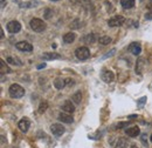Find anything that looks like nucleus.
Masks as SVG:
<instances>
[{
    "label": "nucleus",
    "instance_id": "obj_26",
    "mask_svg": "<svg viewBox=\"0 0 152 148\" xmlns=\"http://www.w3.org/2000/svg\"><path fill=\"white\" fill-rule=\"evenodd\" d=\"M20 7H22V8H31V7H33V6H35V5H38L37 2H19Z\"/></svg>",
    "mask_w": 152,
    "mask_h": 148
},
{
    "label": "nucleus",
    "instance_id": "obj_10",
    "mask_svg": "<svg viewBox=\"0 0 152 148\" xmlns=\"http://www.w3.org/2000/svg\"><path fill=\"white\" fill-rule=\"evenodd\" d=\"M62 111L64 112V113L72 114V113L75 112V106H74V104H73L70 100H67V101H64V104L62 105Z\"/></svg>",
    "mask_w": 152,
    "mask_h": 148
},
{
    "label": "nucleus",
    "instance_id": "obj_25",
    "mask_svg": "<svg viewBox=\"0 0 152 148\" xmlns=\"http://www.w3.org/2000/svg\"><path fill=\"white\" fill-rule=\"evenodd\" d=\"M47 108H48V102L47 101H42L41 104H40V107H39V113H45V112L47 111Z\"/></svg>",
    "mask_w": 152,
    "mask_h": 148
},
{
    "label": "nucleus",
    "instance_id": "obj_6",
    "mask_svg": "<svg viewBox=\"0 0 152 148\" xmlns=\"http://www.w3.org/2000/svg\"><path fill=\"white\" fill-rule=\"evenodd\" d=\"M64 127L61 125V124H53L52 126H50V132H52V134L53 135H55V136H61V135H63L64 134Z\"/></svg>",
    "mask_w": 152,
    "mask_h": 148
},
{
    "label": "nucleus",
    "instance_id": "obj_4",
    "mask_svg": "<svg viewBox=\"0 0 152 148\" xmlns=\"http://www.w3.org/2000/svg\"><path fill=\"white\" fill-rule=\"evenodd\" d=\"M124 22H125V18H124V17H122V16H116V17H113V18L109 19L108 25H109L110 27H118V26H122Z\"/></svg>",
    "mask_w": 152,
    "mask_h": 148
},
{
    "label": "nucleus",
    "instance_id": "obj_39",
    "mask_svg": "<svg viewBox=\"0 0 152 148\" xmlns=\"http://www.w3.org/2000/svg\"><path fill=\"white\" fill-rule=\"evenodd\" d=\"M151 141H152V135H151Z\"/></svg>",
    "mask_w": 152,
    "mask_h": 148
},
{
    "label": "nucleus",
    "instance_id": "obj_1",
    "mask_svg": "<svg viewBox=\"0 0 152 148\" xmlns=\"http://www.w3.org/2000/svg\"><path fill=\"white\" fill-rule=\"evenodd\" d=\"M29 26L34 31V32H38V33H41L46 30V24L43 22V20L38 18H33L29 22Z\"/></svg>",
    "mask_w": 152,
    "mask_h": 148
},
{
    "label": "nucleus",
    "instance_id": "obj_29",
    "mask_svg": "<svg viewBox=\"0 0 152 148\" xmlns=\"http://www.w3.org/2000/svg\"><path fill=\"white\" fill-rule=\"evenodd\" d=\"M50 14H53V11L49 10V8H47V10H46V13H45V18L50 19Z\"/></svg>",
    "mask_w": 152,
    "mask_h": 148
},
{
    "label": "nucleus",
    "instance_id": "obj_23",
    "mask_svg": "<svg viewBox=\"0 0 152 148\" xmlns=\"http://www.w3.org/2000/svg\"><path fill=\"white\" fill-rule=\"evenodd\" d=\"M110 42H111V38L108 37V36L99 38V44H102V45H109Z\"/></svg>",
    "mask_w": 152,
    "mask_h": 148
},
{
    "label": "nucleus",
    "instance_id": "obj_18",
    "mask_svg": "<svg viewBox=\"0 0 152 148\" xmlns=\"http://www.w3.org/2000/svg\"><path fill=\"white\" fill-rule=\"evenodd\" d=\"M42 58L46 60H55V59H61V56L57 53H43Z\"/></svg>",
    "mask_w": 152,
    "mask_h": 148
},
{
    "label": "nucleus",
    "instance_id": "obj_33",
    "mask_svg": "<svg viewBox=\"0 0 152 148\" xmlns=\"http://www.w3.org/2000/svg\"><path fill=\"white\" fill-rule=\"evenodd\" d=\"M145 19H148V20H151V19H152V11H151V12H148V13L145 14Z\"/></svg>",
    "mask_w": 152,
    "mask_h": 148
},
{
    "label": "nucleus",
    "instance_id": "obj_27",
    "mask_svg": "<svg viewBox=\"0 0 152 148\" xmlns=\"http://www.w3.org/2000/svg\"><path fill=\"white\" fill-rule=\"evenodd\" d=\"M8 72H10V68L7 67V65L5 64V61L1 60V74L8 73Z\"/></svg>",
    "mask_w": 152,
    "mask_h": 148
},
{
    "label": "nucleus",
    "instance_id": "obj_28",
    "mask_svg": "<svg viewBox=\"0 0 152 148\" xmlns=\"http://www.w3.org/2000/svg\"><path fill=\"white\" fill-rule=\"evenodd\" d=\"M64 80H66V85L69 86V87H70V86H74V84H75V81H74L73 79H69V78H68V79H64Z\"/></svg>",
    "mask_w": 152,
    "mask_h": 148
},
{
    "label": "nucleus",
    "instance_id": "obj_36",
    "mask_svg": "<svg viewBox=\"0 0 152 148\" xmlns=\"http://www.w3.org/2000/svg\"><path fill=\"white\" fill-rule=\"evenodd\" d=\"M0 1H1V8H4L5 5H6V1H5V0H0Z\"/></svg>",
    "mask_w": 152,
    "mask_h": 148
},
{
    "label": "nucleus",
    "instance_id": "obj_2",
    "mask_svg": "<svg viewBox=\"0 0 152 148\" xmlns=\"http://www.w3.org/2000/svg\"><path fill=\"white\" fill-rule=\"evenodd\" d=\"M10 95H11V98H13V99H19L21 96H23V94H25V90L18 85V84H13L11 87H10Z\"/></svg>",
    "mask_w": 152,
    "mask_h": 148
},
{
    "label": "nucleus",
    "instance_id": "obj_16",
    "mask_svg": "<svg viewBox=\"0 0 152 148\" xmlns=\"http://www.w3.org/2000/svg\"><path fill=\"white\" fill-rule=\"evenodd\" d=\"M115 148H128V140H125L124 138H121L117 140Z\"/></svg>",
    "mask_w": 152,
    "mask_h": 148
},
{
    "label": "nucleus",
    "instance_id": "obj_22",
    "mask_svg": "<svg viewBox=\"0 0 152 148\" xmlns=\"http://www.w3.org/2000/svg\"><path fill=\"white\" fill-rule=\"evenodd\" d=\"M95 41H96V36L94 33L88 34L87 37L84 38V42H86V44H94Z\"/></svg>",
    "mask_w": 152,
    "mask_h": 148
},
{
    "label": "nucleus",
    "instance_id": "obj_35",
    "mask_svg": "<svg viewBox=\"0 0 152 148\" xmlns=\"http://www.w3.org/2000/svg\"><path fill=\"white\" fill-rule=\"evenodd\" d=\"M45 67H46V64H40V65L38 66L39 70H41V68H45Z\"/></svg>",
    "mask_w": 152,
    "mask_h": 148
},
{
    "label": "nucleus",
    "instance_id": "obj_11",
    "mask_svg": "<svg viewBox=\"0 0 152 148\" xmlns=\"http://www.w3.org/2000/svg\"><path fill=\"white\" fill-rule=\"evenodd\" d=\"M58 120L62 121V122H64V124H72V122H74L73 116L70 114H68V113H64V112L58 115Z\"/></svg>",
    "mask_w": 152,
    "mask_h": 148
},
{
    "label": "nucleus",
    "instance_id": "obj_31",
    "mask_svg": "<svg viewBox=\"0 0 152 148\" xmlns=\"http://www.w3.org/2000/svg\"><path fill=\"white\" fill-rule=\"evenodd\" d=\"M144 101H146V96H143L142 99H139V100L137 101V102H138V106H139V107H142V106H143V104H144Z\"/></svg>",
    "mask_w": 152,
    "mask_h": 148
},
{
    "label": "nucleus",
    "instance_id": "obj_12",
    "mask_svg": "<svg viewBox=\"0 0 152 148\" xmlns=\"http://www.w3.org/2000/svg\"><path fill=\"white\" fill-rule=\"evenodd\" d=\"M125 134H126L128 136H130V138H136V136H138V135L140 134V130H139L137 126L130 127V128H126V130H125Z\"/></svg>",
    "mask_w": 152,
    "mask_h": 148
},
{
    "label": "nucleus",
    "instance_id": "obj_15",
    "mask_svg": "<svg viewBox=\"0 0 152 148\" xmlns=\"http://www.w3.org/2000/svg\"><path fill=\"white\" fill-rule=\"evenodd\" d=\"M121 5L123 8L125 10H129V8H132L134 6V0H122L121 1Z\"/></svg>",
    "mask_w": 152,
    "mask_h": 148
},
{
    "label": "nucleus",
    "instance_id": "obj_21",
    "mask_svg": "<svg viewBox=\"0 0 152 148\" xmlns=\"http://www.w3.org/2000/svg\"><path fill=\"white\" fill-rule=\"evenodd\" d=\"M7 62L11 64V65H17V66H21L22 62L20 61L18 58H13V56H8L7 58Z\"/></svg>",
    "mask_w": 152,
    "mask_h": 148
},
{
    "label": "nucleus",
    "instance_id": "obj_3",
    "mask_svg": "<svg viewBox=\"0 0 152 148\" xmlns=\"http://www.w3.org/2000/svg\"><path fill=\"white\" fill-rule=\"evenodd\" d=\"M75 56L78 60H87L90 56V51L88 47H78L75 51Z\"/></svg>",
    "mask_w": 152,
    "mask_h": 148
},
{
    "label": "nucleus",
    "instance_id": "obj_17",
    "mask_svg": "<svg viewBox=\"0 0 152 148\" xmlns=\"http://www.w3.org/2000/svg\"><path fill=\"white\" fill-rule=\"evenodd\" d=\"M75 33H67L64 37H63V41L66 42V44H72V42H74V40H75Z\"/></svg>",
    "mask_w": 152,
    "mask_h": 148
},
{
    "label": "nucleus",
    "instance_id": "obj_38",
    "mask_svg": "<svg viewBox=\"0 0 152 148\" xmlns=\"http://www.w3.org/2000/svg\"><path fill=\"white\" fill-rule=\"evenodd\" d=\"M50 1H60V0H50Z\"/></svg>",
    "mask_w": 152,
    "mask_h": 148
},
{
    "label": "nucleus",
    "instance_id": "obj_14",
    "mask_svg": "<svg viewBox=\"0 0 152 148\" xmlns=\"http://www.w3.org/2000/svg\"><path fill=\"white\" fill-rule=\"evenodd\" d=\"M66 86V80L62 79V78H57L54 81V87L57 88V90H62L63 87Z\"/></svg>",
    "mask_w": 152,
    "mask_h": 148
},
{
    "label": "nucleus",
    "instance_id": "obj_8",
    "mask_svg": "<svg viewBox=\"0 0 152 148\" xmlns=\"http://www.w3.org/2000/svg\"><path fill=\"white\" fill-rule=\"evenodd\" d=\"M101 78H102L103 81H105V82L109 84V82L114 81L115 75H114V73H113L111 71H109V70H103V71H102V74H101Z\"/></svg>",
    "mask_w": 152,
    "mask_h": 148
},
{
    "label": "nucleus",
    "instance_id": "obj_24",
    "mask_svg": "<svg viewBox=\"0 0 152 148\" xmlns=\"http://www.w3.org/2000/svg\"><path fill=\"white\" fill-rule=\"evenodd\" d=\"M81 25H82L81 20H80V19H75L74 21H72V24H70V28L77 30V28H80V27H81Z\"/></svg>",
    "mask_w": 152,
    "mask_h": 148
},
{
    "label": "nucleus",
    "instance_id": "obj_32",
    "mask_svg": "<svg viewBox=\"0 0 152 148\" xmlns=\"http://www.w3.org/2000/svg\"><path fill=\"white\" fill-rule=\"evenodd\" d=\"M129 124H130V121H126V122H124V124H119V125H117V127H118V128H123V127L128 126Z\"/></svg>",
    "mask_w": 152,
    "mask_h": 148
},
{
    "label": "nucleus",
    "instance_id": "obj_37",
    "mask_svg": "<svg viewBox=\"0 0 152 148\" xmlns=\"http://www.w3.org/2000/svg\"><path fill=\"white\" fill-rule=\"evenodd\" d=\"M131 148H139V147H137L136 145H133V146H132V147H131Z\"/></svg>",
    "mask_w": 152,
    "mask_h": 148
},
{
    "label": "nucleus",
    "instance_id": "obj_7",
    "mask_svg": "<svg viewBox=\"0 0 152 148\" xmlns=\"http://www.w3.org/2000/svg\"><path fill=\"white\" fill-rule=\"evenodd\" d=\"M15 47L21 52H32L33 51V46L27 41H20L15 45Z\"/></svg>",
    "mask_w": 152,
    "mask_h": 148
},
{
    "label": "nucleus",
    "instance_id": "obj_20",
    "mask_svg": "<svg viewBox=\"0 0 152 148\" xmlns=\"http://www.w3.org/2000/svg\"><path fill=\"white\" fill-rule=\"evenodd\" d=\"M144 60L143 59H138L137 60V65H136V73L137 74H142L143 72V67H144Z\"/></svg>",
    "mask_w": 152,
    "mask_h": 148
},
{
    "label": "nucleus",
    "instance_id": "obj_13",
    "mask_svg": "<svg viewBox=\"0 0 152 148\" xmlns=\"http://www.w3.org/2000/svg\"><path fill=\"white\" fill-rule=\"evenodd\" d=\"M129 50H130V52L132 53L133 56H139V54H140V51H142L139 44H136V42H132V44L130 45Z\"/></svg>",
    "mask_w": 152,
    "mask_h": 148
},
{
    "label": "nucleus",
    "instance_id": "obj_34",
    "mask_svg": "<svg viewBox=\"0 0 152 148\" xmlns=\"http://www.w3.org/2000/svg\"><path fill=\"white\" fill-rule=\"evenodd\" d=\"M145 139H146V135H145V134H142V141H143L145 145H148V142H146V140H145Z\"/></svg>",
    "mask_w": 152,
    "mask_h": 148
},
{
    "label": "nucleus",
    "instance_id": "obj_9",
    "mask_svg": "<svg viewBox=\"0 0 152 148\" xmlns=\"http://www.w3.org/2000/svg\"><path fill=\"white\" fill-rule=\"evenodd\" d=\"M19 128L21 132H23V133H26L27 130H29V126H31V121H29V119L28 118H22L21 120L19 121Z\"/></svg>",
    "mask_w": 152,
    "mask_h": 148
},
{
    "label": "nucleus",
    "instance_id": "obj_5",
    "mask_svg": "<svg viewBox=\"0 0 152 148\" xmlns=\"http://www.w3.org/2000/svg\"><path fill=\"white\" fill-rule=\"evenodd\" d=\"M6 27H7V31H8L10 33H13V34H15V33L20 32V30H21V25H20L19 21H17V20L10 21V22L7 24Z\"/></svg>",
    "mask_w": 152,
    "mask_h": 148
},
{
    "label": "nucleus",
    "instance_id": "obj_19",
    "mask_svg": "<svg viewBox=\"0 0 152 148\" xmlns=\"http://www.w3.org/2000/svg\"><path fill=\"white\" fill-rule=\"evenodd\" d=\"M72 100H73V102H74L75 105L81 104V100H82V93L80 92V91H77L76 93H74V95H73Z\"/></svg>",
    "mask_w": 152,
    "mask_h": 148
},
{
    "label": "nucleus",
    "instance_id": "obj_30",
    "mask_svg": "<svg viewBox=\"0 0 152 148\" xmlns=\"http://www.w3.org/2000/svg\"><path fill=\"white\" fill-rule=\"evenodd\" d=\"M115 53H116V51H115V50H111L110 52H108V53H107L105 56H103V58H102V59H107V58H110V56H114Z\"/></svg>",
    "mask_w": 152,
    "mask_h": 148
}]
</instances>
